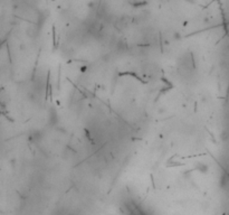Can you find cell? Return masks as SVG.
Wrapping results in <instances>:
<instances>
[]
</instances>
